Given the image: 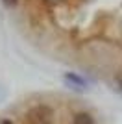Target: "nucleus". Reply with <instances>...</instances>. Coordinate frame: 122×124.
I'll use <instances>...</instances> for the list:
<instances>
[{"mask_svg": "<svg viewBox=\"0 0 122 124\" xmlns=\"http://www.w3.org/2000/svg\"><path fill=\"white\" fill-rule=\"evenodd\" d=\"M54 117H56V113L48 104H37V106L30 108L26 113V120L30 124H52Z\"/></svg>", "mask_w": 122, "mask_h": 124, "instance_id": "nucleus-1", "label": "nucleus"}, {"mask_svg": "<svg viewBox=\"0 0 122 124\" xmlns=\"http://www.w3.org/2000/svg\"><path fill=\"white\" fill-rule=\"evenodd\" d=\"M63 80H65V83L69 85V87L74 89V91H78V93H83V91L87 89V82L81 76L74 74V72H65Z\"/></svg>", "mask_w": 122, "mask_h": 124, "instance_id": "nucleus-2", "label": "nucleus"}, {"mask_svg": "<svg viewBox=\"0 0 122 124\" xmlns=\"http://www.w3.org/2000/svg\"><path fill=\"white\" fill-rule=\"evenodd\" d=\"M72 124H94V117L89 111H78L72 115Z\"/></svg>", "mask_w": 122, "mask_h": 124, "instance_id": "nucleus-3", "label": "nucleus"}, {"mask_svg": "<svg viewBox=\"0 0 122 124\" xmlns=\"http://www.w3.org/2000/svg\"><path fill=\"white\" fill-rule=\"evenodd\" d=\"M2 4H4L6 8H15V6L19 4V0H2Z\"/></svg>", "mask_w": 122, "mask_h": 124, "instance_id": "nucleus-4", "label": "nucleus"}, {"mask_svg": "<svg viewBox=\"0 0 122 124\" xmlns=\"http://www.w3.org/2000/svg\"><path fill=\"white\" fill-rule=\"evenodd\" d=\"M0 124H15V122H13V119H8V117H4V119H0Z\"/></svg>", "mask_w": 122, "mask_h": 124, "instance_id": "nucleus-5", "label": "nucleus"}, {"mask_svg": "<svg viewBox=\"0 0 122 124\" xmlns=\"http://www.w3.org/2000/svg\"><path fill=\"white\" fill-rule=\"evenodd\" d=\"M117 89H118V93L122 94V78H117Z\"/></svg>", "mask_w": 122, "mask_h": 124, "instance_id": "nucleus-6", "label": "nucleus"}, {"mask_svg": "<svg viewBox=\"0 0 122 124\" xmlns=\"http://www.w3.org/2000/svg\"><path fill=\"white\" fill-rule=\"evenodd\" d=\"M4 96H6V91H4V87H2V85H0V102H2V100H4Z\"/></svg>", "mask_w": 122, "mask_h": 124, "instance_id": "nucleus-7", "label": "nucleus"}]
</instances>
